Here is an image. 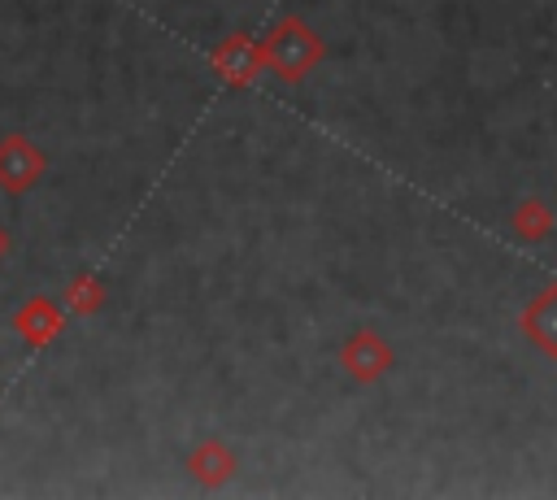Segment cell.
I'll list each match as a JSON object with an SVG mask.
<instances>
[{
	"label": "cell",
	"mask_w": 557,
	"mask_h": 500,
	"mask_svg": "<svg viewBox=\"0 0 557 500\" xmlns=\"http://www.w3.org/2000/svg\"><path fill=\"white\" fill-rule=\"evenodd\" d=\"M387 361H392V352H387V343H383L374 330H357V335L344 343V370L357 374V378H374V374H383Z\"/></svg>",
	"instance_id": "obj_2"
},
{
	"label": "cell",
	"mask_w": 557,
	"mask_h": 500,
	"mask_svg": "<svg viewBox=\"0 0 557 500\" xmlns=\"http://www.w3.org/2000/svg\"><path fill=\"white\" fill-rule=\"evenodd\" d=\"M527 335H531L544 352H557V287L544 291V296L527 309Z\"/></svg>",
	"instance_id": "obj_3"
},
{
	"label": "cell",
	"mask_w": 557,
	"mask_h": 500,
	"mask_svg": "<svg viewBox=\"0 0 557 500\" xmlns=\"http://www.w3.org/2000/svg\"><path fill=\"white\" fill-rule=\"evenodd\" d=\"M265 57L274 61V70L278 74H287V78H300L318 57H322V43L300 26V17H287L283 26H278V35H274V43L265 48Z\"/></svg>",
	"instance_id": "obj_1"
},
{
	"label": "cell",
	"mask_w": 557,
	"mask_h": 500,
	"mask_svg": "<svg viewBox=\"0 0 557 500\" xmlns=\"http://www.w3.org/2000/svg\"><path fill=\"white\" fill-rule=\"evenodd\" d=\"M513 222H518V235H531V239L548 230V217H544V213H540L535 204H527V209H518V213H513Z\"/></svg>",
	"instance_id": "obj_4"
}]
</instances>
